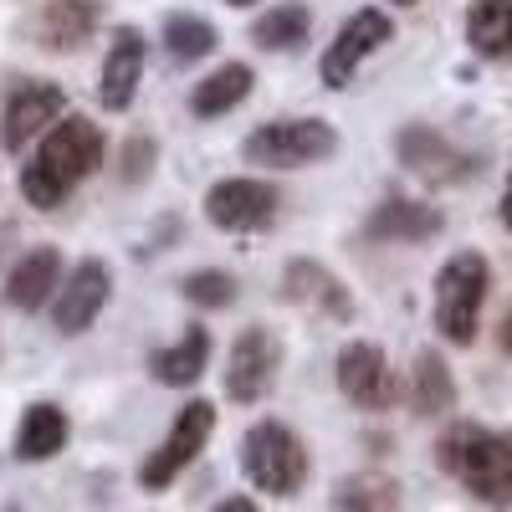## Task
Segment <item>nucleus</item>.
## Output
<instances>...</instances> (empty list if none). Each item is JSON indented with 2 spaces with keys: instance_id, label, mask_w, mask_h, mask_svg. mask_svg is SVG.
Segmentation results:
<instances>
[{
  "instance_id": "15",
  "label": "nucleus",
  "mask_w": 512,
  "mask_h": 512,
  "mask_svg": "<svg viewBox=\"0 0 512 512\" xmlns=\"http://www.w3.org/2000/svg\"><path fill=\"white\" fill-rule=\"evenodd\" d=\"M93 31H98L93 0H47L31 21L36 47H47V52H77L82 41H93Z\"/></svg>"
},
{
  "instance_id": "14",
  "label": "nucleus",
  "mask_w": 512,
  "mask_h": 512,
  "mask_svg": "<svg viewBox=\"0 0 512 512\" xmlns=\"http://www.w3.org/2000/svg\"><path fill=\"white\" fill-rule=\"evenodd\" d=\"M144 31L123 26L113 31V47H108V62H103V82H98V98L108 113H128V103L139 98V82H144Z\"/></svg>"
},
{
  "instance_id": "20",
  "label": "nucleus",
  "mask_w": 512,
  "mask_h": 512,
  "mask_svg": "<svg viewBox=\"0 0 512 512\" xmlns=\"http://www.w3.org/2000/svg\"><path fill=\"white\" fill-rule=\"evenodd\" d=\"M67 436H72L67 410L52 405V400H36V405H26V415H21L16 461H52V456L67 451Z\"/></svg>"
},
{
  "instance_id": "5",
  "label": "nucleus",
  "mask_w": 512,
  "mask_h": 512,
  "mask_svg": "<svg viewBox=\"0 0 512 512\" xmlns=\"http://www.w3.org/2000/svg\"><path fill=\"white\" fill-rule=\"evenodd\" d=\"M246 164H267V169H308L328 154H338V134L323 118H272L241 144Z\"/></svg>"
},
{
  "instance_id": "33",
  "label": "nucleus",
  "mask_w": 512,
  "mask_h": 512,
  "mask_svg": "<svg viewBox=\"0 0 512 512\" xmlns=\"http://www.w3.org/2000/svg\"><path fill=\"white\" fill-rule=\"evenodd\" d=\"M395 6H415V0H395Z\"/></svg>"
},
{
  "instance_id": "23",
  "label": "nucleus",
  "mask_w": 512,
  "mask_h": 512,
  "mask_svg": "<svg viewBox=\"0 0 512 512\" xmlns=\"http://www.w3.org/2000/svg\"><path fill=\"white\" fill-rule=\"evenodd\" d=\"M466 41L487 62H512V0H472V11H466Z\"/></svg>"
},
{
  "instance_id": "13",
  "label": "nucleus",
  "mask_w": 512,
  "mask_h": 512,
  "mask_svg": "<svg viewBox=\"0 0 512 512\" xmlns=\"http://www.w3.org/2000/svg\"><path fill=\"white\" fill-rule=\"evenodd\" d=\"M338 390H344L359 410H390L395 400V374H390V359H384L379 344H344L338 354Z\"/></svg>"
},
{
  "instance_id": "22",
  "label": "nucleus",
  "mask_w": 512,
  "mask_h": 512,
  "mask_svg": "<svg viewBox=\"0 0 512 512\" xmlns=\"http://www.w3.org/2000/svg\"><path fill=\"white\" fill-rule=\"evenodd\" d=\"M251 67L246 62H226V67H216L210 77H200L195 88H190V113L195 118H221V113H231V108H241L246 98H251Z\"/></svg>"
},
{
  "instance_id": "29",
  "label": "nucleus",
  "mask_w": 512,
  "mask_h": 512,
  "mask_svg": "<svg viewBox=\"0 0 512 512\" xmlns=\"http://www.w3.org/2000/svg\"><path fill=\"white\" fill-rule=\"evenodd\" d=\"M216 512H262V507H256L251 497H226V502H221Z\"/></svg>"
},
{
  "instance_id": "21",
  "label": "nucleus",
  "mask_w": 512,
  "mask_h": 512,
  "mask_svg": "<svg viewBox=\"0 0 512 512\" xmlns=\"http://www.w3.org/2000/svg\"><path fill=\"white\" fill-rule=\"evenodd\" d=\"M405 395H410V410L425 415V420L456 410V379H451V369H446V359H441L436 349H420V354H415Z\"/></svg>"
},
{
  "instance_id": "28",
  "label": "nucleus",
  "mask_w": 512,
  "mask_h": 512,
  "mask_svg": "<svg viewBox=\"0 0 512 512\" xmlns=\"http://www.w3.org/2000/svg\"><path fill=\"white\" fill-rule=\"evenodd\" d=\"M154 139H128L123 144V180L128 185H139V180H149V169H154Z\"/></svg>"
},
{
  "instance_id": "31",
  "label": "nucleus",
  "mask_w": 512,
  "mask_h": 512,
  "mask_svg": "<svg viewBox=\"0 0 512 512\" xmlns=\"http://www.w3.org/2000/svg\"><path fill=\"white\" fill-rule=\"evenodd\" d=\"M497 344H502V354H512V313L502 318V333H497Z\"/></svg>"
},
{
  "instance_id": "27",
  "label": "nucleus",
  "mask_w": 512,
  "mask_h": 512,
  "mask_svg": "<svg viewBox=\"0 0 512 512\" xmlns=\"http://www.w3.org/2000/svg\"><path fill=\"white\" fill-rule=\"evenodd\" d=\"M180 292H185V303H195V308H231L236 303V277L221 272V267H200V272H190L180 282Z\"/></svg>"
},
{
  "instance_id": "2",
  "label": "nucleus",
  "mask_w": 512,
  "mask_h": 512,
  "mask_svg": "<svg viewBox=\"0 0 512 512\" xmlns=\"http://www.w3.org/2000/svg\"><path fill=\"white\" fill-rule=\"evenodd\" d=\"M436 461H441V472L456 477L482 507H512V431L456 420L436 441Z\"/></svg>"
},
{
  "instance_id": "18",
  "label": "nucleus",
  "mask_w": 512,
  "mask_h": 512,
  "mask_svg": "<svg viewBox=\"0 0 512 512\" xmlns=\"http://www.w3.org/2000/svg\"><path fill=\"white\" fill-rule=\"evenodd\" d=\"M205 369H210V328H200V323H190L169 349L149 354V374L159 384H169V390H190Z\"/></svg>"
},
{
  "instance_id": "8",
  "label": "nucleus",
  "mask_w": 512,
  "mask_h": 512,
  "mask_svg": "<svg viewBox=\"0 0 512 512\" xmlns=\"http://www.w3.org/2000/svg\"><path fill=\"white\" fill-rule=\"evenodd\" d=\"M395 36V21L384 16L379 6H364V11H354L344 26H338V36L328 41V52H323V62H318V77H323V88H349L354 82V72L384 47V41Z\"/></svg>"
},
{
  "instance_id": "7",
  "label": "nucleus",
  "mask_w": 512,
  "mask_h": 512,
  "mask_svg": "<svg viewBox=\"0 0 512 512\" xmlns=\"http://www.w3.org/2000/svg\"><path fill=\"white\" fill-rule=\"evenodd\" d=\"M205 216L210 226L221 231H267L277 226L282 216V190L272 180H251V175H236V180H221L205 190Z\"/></svg>"
},
{
  "instance_id": "11",
  "label": "nucleus",
  "mask_w": 512,
  "mask_h": 512,
  "mask_svg": "<svg viewBox=\"0 0 512 512\" xmlns=\"http://www.w3.org/2000/svg\"><path fill=\"white\" fill-rule=\"evenodd\" d=\"M62 113H67L62 88H52V82H16L6 103H0V144H6V154H21L26 144H36Z\"/></svg>"
},
{
  "instance_id": "30",
  "label": "nucleus",
  "mask_w": 512,
  "mask_h": 512,
  "mask_svg": "<svg viewBox=\"0 0 512 512\" xmlns=\"http://www.w3.org/2000/svg\"><path fill=\"white\" fill-rule=\"evenodd\" d=\"M502 221H507V231H512V175H507V185H502Z\"/></svg>"
},
{
  "instance_id": "1",
  "label": "nucleus",
  "mask_w": 512,
  "mask_h": 512,
  "mask_svg": "<svg viewBox=\"0 0 512 512\" xmlns=\"http://www.w3.org/2000/svg\"><path fill=\"white\" fill-rule=\"evenodd\" d=\"M103 164V128L88 123V118H72L62 113L47 134L36 139L26 169H21V195L36 205V210H57L67 205V195L93 180Z\"/></svg>"
},
{
  "instance_id": "10",
  "label": "nucleus",
  "mask_w": 512,
  "mask_h": 512,
  "mask_svg": "<svg viewBox=\"0 0 512 512\" xmlns=\"http://www.w3.org/2000/svg\"><path fill=\"white\" fill-rule=\"evenodd\" d=\"M108 292H113V272L108 262H98V256H88V262H77L57 292H52V323L62 338H77V333H88L98 323V313L108 308Z\"/></svg>"
},
{
  "instance_id": "25",
  "label": "nucleus",
  "mask_w": 512,
  "mask_h": 512,
  "mask_svg": "<svg viewBox=\"0 0 512 512\" xmlns=\"http://www.w3.org/2000/svg\"><path fill=\"white\" fill-rule=\"evenodd\" d=\"M395 507H400V487L379 472L344 477L333 492V512H395Z\"/></svg>"
},
{
  "instance_id": "6",
  "label": "nucleus",
  "mask_w": 512,
  "mask_h": 512,
  "mask_svg": "<svg viewBox=\"0 0 512 512\" xmlns=\"http://www.w3.org/2000/svg\"><path fill=\"white\" fill-rule=\"evenodd\" d=\"M216 436V405L210 400H190L180 415H175V425H169V436L149 451V461L139 466V487L144 492H164L169 482H175L185 466L205 451V441Z\"/></svg>"
},
{
  "instance_id": "24",
  "label": "nucleus",
  "mask_w": 512,
  "mask_h": 512,
  "mask_svg": "<svg viewBox=\"0 0 512 512\" xmlns=\"http://www.w3.org/2000/svg\"><path fill=\"white\" fill-rule=\"evenodd\" d=\"M308 36H313V11L308 6H272L251 26V41L262 52H297V47H308Z\"/></svg>"
},
{
  "instance_id": "32",
  "label": "nucleus",
  "mask_w": 512,
  "mask_h": 512,
  "mask_svg": "<svg viewBox=\"0 0 512 512\" xmlns=\"http://www.w3.org/2000/svg\"><path fill=\"white\" fill-rule=\"evenodd\" d=\"M226 6H251V0H226Z\"/></svg>"
},
{
  "instance_id": "9",
  "label": "nucleus",
  "mask_w": 512,
  "mask_h": 512,
  "mask_svg": "<svg viewBox=\"0 0 512 512\" xmlns=\"http://www.w3.org/2000/svg\"><path fill=\"white\" fill-rule=\"evenodd\" d=\"M277 369H282V338L267 328V323H251L236 344H231V359H226V395L236 405H256L272 384H277Z\"/></svg>"
},
{
  "instance_id": "4",
  "label": "nucleus",
  "mask_w": 512,
  "mask_h": 512,
  "mask_svg": "<svg viewBox=\"0 0 512 512\" xmlns=\"http://www.w3.org/2000/svg\"><path fill=\"white\" fill-rule=\"evenodd\" d=\"M487 287H492V267L482 251H456L436 272V328L446 344H456V349L477 344Z\"/></svg>"
},
{
  "instance_id": "26",
  "label": "nucleus",
  "mask_w": 512,
  "mask_h": 512,
  "mask_svg": "<svg viewBox=\"0 0 512 512\" xmlns=\"http://www.w3.org/2000/svg\"><path fill=\"white\" fill-rule=\"evenodd\" d=\"M216 26H210L205 16H164V52L175 62H200L216 52Z\"/></svg>"
},
{
  "instance_id": "17",
  "label": "nucleus",
  "mask_w": 512,
  "mask_h": 512,
  "mask_svg": "<svg viewBox=\"0 0 512 512\" xmlns=\"http://www.w3.org/2000/svg\"><path fill=\"white\" fill-rule=\"evenodd\" d=\"M57 282H62V251L57 246H36L31 256H21L16 262V272L6 277V303L16 308V313H41L47 308V297L57 292Z\"/></svg>"
},
{
  "instance_id": "19",
  "label": "nucleus",
  "mask_w": 512,
  "mask_h": 512,
  "mask_svg": "<svg viewBox=\"0 0 512 512\" xmlns=\"http://www.w3.org/2000/svg\"><path fill=\"white\" fill-rule=\"evenodd\" d=\"M282 297H287V303H308V308H318V313H328V318H349V313H354L344 282H338L328 267H318V262H287V272H282Z\"/></svg>"
},
{
  "instance_id": "12",
  "label": "nucleus",
  "mask_w": 512,
  "mask_h": 512,
  "mask_svg": "<svg viewBox=\"0 0 512 512\" xmlns=\"http://www.w3.org/2000/svg\"><path fill=\"white\" fill-rule=\"evenodd\" d=\"M395 149H400V164L410 169V175L415 180H431V185H456V180H466L477 169L472 154H461L446 134H436V128H425V123L400 128Z\"/></svg>"
},
{
  "instance_id": "3",
  "label": "nucleus",
  "mask_w": 512,
  "mask_h": 512,
  "mask_svg": "<svg viewBox=\"0 0 512 512\" xmlns=\"http://www.w3.org/2000/svg\"><path fill=\"white\" fill-rule=\"evenodd\" d=\"M241 472L267 497H297L308 482V446L282 420H256L241 436Z\"/></svg>"
},
{
  "instance_id": "16",
  "label": "nucleus",
  "mask_w": 512,
  "mask_h": 512,
  "mask_svg": "<svg viewBox=\"0 0 512 512\" xmlns=\"http://www.w3.org/2000/svg\"><path fill=\"white\" fill-rule=\"evenodd\" d=\"M441 210L436 205H420V200H384L374 205V216L364 221V236L369 241H395V246H415V241H431L441 236Z\"/></svg>"
}]
</instances>
